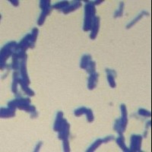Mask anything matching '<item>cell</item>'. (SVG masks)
I'll return each mask as SVG.
<instances>
[{
	"label": "cell",
	"mask_w": 152,
	"mask_h": 152,
	"mask_svg": "<svg viewBox=\"0 0 152 152\" xmlns=\"http://www.w3.org/2000/svg\"><path fill=\"white\" fill-rule=\"evenodd\" d=\"M86 71L88 72L89 74H92V73L95 72V62H91L90 64L88 65V67L86 68Z\"/></svg>",
	"instance_id": "22"
},
{
	"label": "cell",
	"mask_w": 152,
	"mask_h": 152,
	"mask_svg": "<svg viewBox=\"0 0 152 152\" xmlns=\"http://www.w3.org/2000/svg\"><path fill=\"white\" fill-rule=\"evenodd\" d=\"M114 138L113 136H107L106 138H104L103 140H104V143H107V142H110V141L113 140Z\"/></svg>",
	"instance_id": "26"
},
{
	"label": "cell",
	"mask_w": 152,
	"mask_h": 152,
	"mask_svg": "<svg viewBox=\"0 0 152 152\" xmlns=\"http://www.w3.org/2000/svg\"><path fill=\"white\" fill-rule=\"evenodd\" d=\"M95 15V7L93 2H89L85 5V17L84 21L83 29L85 31L91 30L92 24Z\"/></svg>",
	"instance_id": "1"
},
{
	"label": "cell",
	"mask_w": 152,
	"mask_h": 152,
	"mask_svg": "<svg viewBox=\"0 0 152 152\" xmlns=\"http://www.w3.org/2000/svg\"><path fill=\"white\" fill-rule=\"evenodd\" d=\"M99 26H100V18L99 17H94L93 21V24H92L91 27V34L90 35L91 39L94 40L96 37H97V33L99 31Z\"/></svg>",
	"instance_id": "7"
},
{
	"label": "cell",
	"mask_w": 152,
	"mask_h": 152,
	"mask_svg": "<svg viewBox=\"0 0 152 152\" xmlns=\"http://www.w3.org/2000/svg\"><path fill=\"white\" fill-rule=\"evenodd\" d=\"M102 143H104V140H103V139H97V140L95 141V142H94L93 145H92L91 146L88 150H87V151L88 152L94 151L96 150V149H97Z\"/></svg>",
	"instance_id": "19"
},
{
	"label": "cell",
	"mask_w": 152,
	"mask_h": 152,
	"mask_svg": "<svg viewBox=\"0 0 152 152\" xmlns=\"http://www.w3.org/2000/svg\"><path fill=\"white\" fill-rule=\"evenodd\" d=\"M120 110H121L122 112V116L120 119H117L115 122V124H114V130H116L119 135L120 134H123V132L126 130V125H127V111H126V107L124 104H122L120 106Z\"/></svg>",
	"instance_id": "2"
},
{
	"label": "cell",
	"mask_w": 152,
	"mask_h": 152,
	"mask_svg": "<svg viewBox=\"0 0 152 152\" xmlns=\"http://www.w3.org/2000/svg\"><path fill=\"white\" fill-rule=\"evenodd\" d=\"M19 84L21 85V89L24 91V92L27 95H29V96H34V92L28 88V85H27L21 78H20V80H19Z\"/></svg>",
	"instance_id": "13"
},
{
	"label": "cell",
	"mask_w": 152,
	"mask_h": 152,
	"mask_svg": "<svg viewBox=\"0 0 152 152\" xmlns=\"http://www.w3.org/2000/svg\"><path fill=\"white\" fill-rule=\"evenodd\" d=\"M19 80L20 78L18 76V72L15 71L13 74V83H12V92L14 94L17 93V85L18 83H19Z\"/></svg>",
	"instance_id": "15"
},
{
	"label": "cell",
	"mask_w": 152,
	"mask_h": 152,
	"mask_svg": "<svg viewBox=\"0 0 152 152\" xmlns=\"http://www.w3.org/2000/svg\"><path fill=\"white\" fill-rule=\"evenodd\" d=\"M106 72L107 73V81L109 82L110 86L113 88H116V83H115V80H114L116 76V72L114 70H110V69H106Z\"/></svg>",
	"instance_id": "8"
},
{
	"label": "cell",
	"mask_w": 152,
	"mask_h": 152,
	"mask_svg": "<svg viewBox=\"0 0 152 152\" xmlns=\"http://www.w3.org/2000/svg\"><path fill=\"white\" fill-rule=\"evenodd\" d=\"M142 137L141 136V135H132L130 151H140L141 145H142Z\"/></svg>",
	"instance_id": "6"
},
{
	"label": "cell",
	"mask_w": 152,
	"mask_h": 152,
	"mask_svg": "<svg viewBox=\"0 0 152 152\" xmlns=\"http://www.w3.org/2000/svg\"><path fill=\"white\" fill-rule=\"evenodd\" d=\"M69 130H70V125L67 123L66 119H64L63 120V123H62V126H61L60 129L59 130V135H58V138L59 139H62V141L68 139L69 135Z\"/></svg>",
	"instance_id": "5"
},
{
	"label": "cell",
	"mask_w": 152,
	"mask_h": 152,
	"mask_svg": "<svg viewBox=\"0 0 152 152\" xmlns=\"http://www.w3.org/2000/svg\"><path fill=\"white\" fill-rule=\"evenodd\" d=\"M85 114L87 115V119H88V123H91L94 121V115L92 110L91 109H87Z\"/></svg>",
	"instance_id": "23"
},
{
	"label": "cell",
	"mask_w": 152,
	"mask_h": 152,
	"mask_svg": "<svg viewBox=\"0 0 152 152\" xmlns=\"http://www.w3.org/2000/svg\"><path fill=\"white\" fill-rule=\"evenodd\" d=\"M10 2H12V5H15V6H18L19 4L18 1H12V0H10Z\"/></svg>",
	"instance_id": "28"
},
{
	"label": "cell",
	"mask_w": 152,
	"mask_h": 152,
	"mask_svg": "<svg viewBox=\"0 0 152 152\" xmlns=\"http://www.w3.org/2000/svg\"><path fill=\"white\" fill-rule=\"evenodd\" d=\"M81 5V4L80 1H75V2H72V3L70 4V5H69L68 7H66V9H63V13H64V14H68V13H69V12H73V11L78 9Z\"/></svg>",
	"instance_id": "12"
},
{
	"label": "cell",
	"mask_w": 152,
	"mask_h": 152,
	"mask_svg": "<svg viewBox=\"0 0 152 152\" xmlns=\"http://www.w3.org/2000/svg\"><path fill=\"white\" fill-rule=\"evenodd\" d=\"M87 111V108L84 107H81L80 108H78L77 110H75V116H81L82 114H85Z\"/></svg>",
	"instance_id": "21"
},
{
	"label": "cell",
	"mask_w": 152,
	"mask_h": 152,
	"mask_svg": "<svg viewBox=\"0 0 152 152\" xmlns=\"http://www.w3.org/2000/svg\"><path fill=\"white\" fill-rule=\"evenodd\" d=\"M64 118H63V113L62 112H58L56 115V121L54 123L53 129L56 132H59V129H60L61 126H62V123H63Z\"/></svg>",
	"instance_id": "11"
},
{
	"label": "cell",
	"mask_w": 152,
	"mask_h": 152,
	"mask_svg": "<svg viewBox=\"0 0 152 152\" xmlns=\"http://www.w3.org/2000/svg\"><path fill=\"white\" fill-rule=\"evenodd\" d=\"M116 142H117L118 145H119V147L123 149V151H129V150L127 149V148L126 147V145H125L124 137H123V134H120V135H119V137L117 138Z\"/></svg>",
	"instance_id": "17"
},
{
	"label": "cell",
	"mask_w": 152,
	"mask_h": 152,
	"mask_svg": "<svg viewBox=\"0 0 152 152\" xmlns=\"http://www.w3.org/2000/svg\"><path fill=\"white\" fill-rule=\"evenodd\" d=\"M144 15H148V12H145V11H144V12H142L140 15H138L137 16V17L135 18L132 21H131V22H130L129 24L128 25L126 26V28H127V29H129V28H130L131 27H132L133 25L135 24V23L138 22V21H139L141 18H142V16H143Z\"/></svg>",
	"instance_id": "16"
},
{
	"label": "cell",
	"mask_w": 152,
	"mask_h": 152,
	"mask_svg": "<svg viewBox=\"0 0 152 152\" xmlns=\"http://www.w3.org/2000/svg\"><path fill=\"white\" fill-rule=\"evenodd\" d=\"M123 7H124V3L123 2H120L119 4V7L118 9V10L115 12L114 14V18H117V17H121L123 14Z\"/></svg>",
	"instance_id": "20"
},
{
	"label": "cell",
	"mask_w": 152,
	"mask_h": 152,
	"mask_svg": "<svg viewBox=\"0 0 152 152\" xmlns=\"http://www.w3.org/2000/svg\"><path fill=\"white\" fill-rule=\"evenodd\" d=\"M41 145H42V142H39V143L37 144L36 148H35V151H39V148H40Z\"/></svg>",
	"instance_id": "27"
},
{
	"label": "cell",
	"mask_w": 152,
	"mask_h": 152,
	"mask_svg": "<svg viewBox=\"0 0 152 152\" xmlns=\"http://www.w3.org/2000/svg\"><path fill=\"white\" fill-rule=\"evenodd\" d=\"M40 7L41 8L42 12L40 14V18L38 19L37 24L38 25H43V24L44 23L45 21L46 17H47L48 15H50V12L53 9V7L50 5V1H46V0H43V1H40Z\"/></svg>",
	"instance_id": "4"
},
{
	"label": "cell",
	"mask_w": 152,
	"mask_h": 152,
	"mask_svg": "<svg viewBox=\"0 0 152 152\" xmlns=\"http://www.w3.org/2000/svg\"><path fill=\"white\" fill-rule=\"evenodd\" d=\"M69 5V2L68 1H64V2H57L56 4L53 5L52 6L53 9H66V7H68Z\"/></svg>",
	"instance_id": "18"
},
{
	"label": "cell",
	"mask_w": 152,
	"mask_h": 152,
	"mask_svg": "<svg viewBox=\"0 0 152 152\" xmlns=\"http://www.w3.org/2000/svg\"><path fill=\"white\" fill-rule=\"evenodd\" d=\"M15 115V109H12L11 107L1 109V117L2 118L13 117Z\"/></svg>",
	"instance_id": "10"
},
{
	"label": "cell",
	"mask_w": 152,
	"mask_h": 152,
	"mask_svg": "<svg viewBox=\"0 0 152 152\" xmlns=\"http://www.w3.org/2000/svg\"><path fill=\"white\" fill-rule=\"evenodd\" d=\"M16 46H17V44H16L15 42L12 41L10 43H7L2 49V51H1V69H2V68H4L5 61L7 60L8 58L12 55V51L15 50Z\"/></svg>",
	"instance_id": "3"
},
{
	"label": "cell",
	"mask_w": 152,
	"mask_h": 152,
	"mask_svg": "<svg viewBox=\"0 0 152 152\" xmlns=\"http://www.w3.org/2000/svg\"><path fill=\"white\" fill-rule=\"evenodd\" d=\"M97 79H98V74L97 73H92L91 76L88 78V87L90 90H93L95 88L97 83Z\"/></svg>",
	"instance_id": "9"
},
{
	"label": "cell",
	"mask_w": 152,
	"mask_h": 152,
	"mask_svg": "<svg viewBox=\"0 0 152 152\" xmlns=\"http://www.w3.org/2000/svg\"><path fill=\"white\" fill-rule=\"evenodd\" d=\"M63 148H64L65 151H70V148H69V139H66V140H63Z\"/></svg>",
	"instance_id": "25"
},
{
	"label": "cell",
	"mask_w": 152,
	"mask_h": 152,
	"mask_svg": "<svg viewBox=\"0 0 152 152\" xmlns=\"http://www.w3.org/2000/svg\"><path fill=\"white\" fill-rule=\"evenodd\" d=\"M138 114L141 116H145V117H151V113L146 110L142 109V108L138 110Z\"/></svg>",
	"instance_id": "24"
},
{
	"label": "cell",
	"mask_w": 152,
	"mask_h": 152,
	"mask_svg": "<svg viewBox=\"0 0 152 152\" xmlns=\"http://www.w3.org/2000/svg\"><path fill=\"white\" fill-rule=\"evenodd\" d=\"M91 62V56L90 55H84L81 58V69H86V68L88 67V66L90 64V62Z\"/></svg>",
	"instance_id": "14"
}]
</instances>
